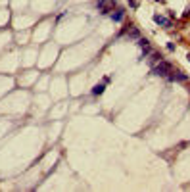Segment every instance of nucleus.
<instances>
[{
    "label": "nucleus",
    "mask_w": 190,
    "mask_h": 192,
    "mask_svg": "<svg viewBox=\"0 0 190 192\" xmlns=\"http://www.w3.org/2000/svg\"><path fill=\"white\" fill-rule=\"evenodd\" d=\"M173 71V66L169 62H165V60H159L156 66H152V73L154 75H159V77H167Z\"/></svg>",
    "instance_id": "obj_1"
},
{
    "label": "nucleus",
    "mask_w": 190,
    "mask_h": 192,
    "mask_svg": "<svg viewBox=\"0 0 190 192\" xmlns=\"http://www.w3.org/2000/svg\"><path fill=\"white\" fill-rule=\"evenodd\" d=\"M96 6H98L100 13H108V12H112V10H113L115 0H98V2H96Z\"/></svg>",
    "instance_id": "obj_2"
},
{
    "label": "nucleus",
    "mask_w": 190,
    "mask_h": 192,
    "mask_svg": "<svg viewBox=\"0 0 190 192\" xmlns=\"http://www.w3.org/2000/svg\"><path fill=\"white\" fill-rule=\"evenodd\" d=\"M167 79L173 81V83H186L188 81V75L182 73V71H171V73L167 75Z\"/></svg>",
    "instance_id": "obj_3"
},
{
    "label": "nucleus",
    "mask_w": 190,
    "mask_h": 192,
    "mask_svg": "<svg viewBox=\"0 0 190 192\" xmlns=\"http://www.w3.org/2000/svg\"><path fill=\"white\" fill-rule=\"evenodd\" d=\"M154 21H156L158 25H163L165 29H169V27H171V21L167 19V17H163V16H159V13H156V16H154Z\"/></svg>",
    "instance_id": "obj_4"
},
{
    "label": "nucleus",
    "mask_w": 190,
    "mask_h": 192,
    "mask_svg": "<svg viewBox=\"0 0 190 192\" xmlns=\"http://www.w3.org/2000/svg\"><path fill=\"white\" fill-rule=\"evenodd\" d=\"M127 37H129V39H140V31H138V27L129 25V29H127Z\"/></svg>",
    "instance_id": "obj_5"
},
{
    "label": "nucleus",
    "mask_w": 190,
    "mask_h": 192,
    "mask_svg": "<svg viewBox=\"0 0 190 192\" xmlns=\"http://www.w3.org/2000/svg\"><path fill=\"white\" fill-rule=\"evenodd\" d=\"M123 17H125V10H115L113 13H112V19L115 21V23H119V21H123Z\"/></svg>",
    "instance_id": "obj_6"
},
{
    "label": "nucleus",
    "mask_w": 190,
    "mask_h": 192,
    "mask_svg": "<svg viewBox=\"0 0 190 192\" xmlns=\"http://www.w3.org/2000/svg\"><path fill=\"white\" fill-rule=\"evenodd\" d=\"M104 90H106V83H100V85H96V87L92 88V94H94V96H100Z\"/></svg>",
    "instance_id": "obj_7"
},
{
    "label": "nucleus",
    "mask_w": 190,
    "mask_h": 192,
    "mask_svg": "<svg viewBox=\"0 0 190 192\" xmlns=\"http://www.w3.org/2000/svg\"><path fill=\"white\" fill-rule=\"evenodd\" d=\"M159 60H162V56H159L158 52H152V56H150V63H152V66H156Z\"/></svg>",
    "instance_id": "obj_8"
},
{
    "label": "nucleus",
    "mask_w": 190,
    "mask_h": 192,
    "mask_svg": "<svg viewBox=\"0 0 190 192\" xmlns=\"http://www.w3.org/2000/svg\"><path fill=\"white\" fill-rule=\"evenodd\" d=\"M140 48H146V46H150V40L148 39H138V42H136Z\"/></svg>",
    "instance_id": "obj_9"
},
{
    "label": "nucleus",
    "mask_w": 190,
    "mask_h": 192,
    "mask_svg": "<svg viewBox=\"0 0 190 192\" xmlns=\"http://www.w3.org/2000/svg\"><path fill=\"white\" fill-rule=\"evenodd\" d=\"M127 2H129V6H131L133 10H136V8H138V0H127Z\"/></svg>",
    "instance_id": "obj_10"
},
{
    "label": "nucleus",
    "mask_w": 190,
    "mask_h": 192,
    "mask_svg": "<svg viewBox=\"0 0 190 192\" xmlns=\"http://www.w3.org/2000/svg\"><path fill=\"white\" fill-rule=\"evenodd\" d=\"M167 50H169V52L175 50V44H173V42H169V44H167Z\"/></svg>",
    "instance_id": "obj_11"
},
{
    "label": "nucleus",
    "mask_w": 190,
    "mask_h": 192,
    "mask_svg": "<svg viewBox=\"0 0 190 192\" xmlns=\"http://www.w3.org/2000/svg\"><path fill=\"white\" fill-rule=\"evenodd\" d=\"M184 17H190V8H188V10L184 12Z\"/></svg>",
    "instance_id": "obj_12"
},
{
    "label": "nucleus",
    "mask_w": 190,
    "mask_h": 192,
    "mask_svg": "<svg viewBox=\"0 0 190 192\" xmlns=\"http://www.w3.org/2000/svg\"><path fill=\"white\" fill-rule=\"evenodd\" d=\"M186 58H188V62H190V54H188V56H186Z\"/></svg>",
    "instance_id": "obj_13"
}]
</instances>
